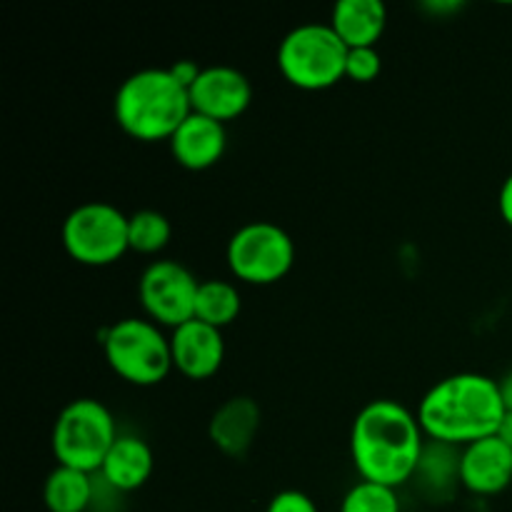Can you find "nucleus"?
<instances>
[{
  "mask_svg": "<svg viewBox=\"0 0 512 512\" xmlns=\"http://www.w3.org/2000/svg\"><path fill=\"white\" fill-rule=\"evenodd\" d=\"M115 120L143 143L170 140L193 113L190 93L170 68H145L128 75L115 93Z\"/></svg>",
  "mask_w": 512,
  "mask_h": 512,
  "instance_id": "7ed1b4c3",
  "label": "nucleus"
},
{
  "mask_svg": "<svg viewBox=\"0 0 512 512\" xmlns=\"http://www.w3.org/2000/svg\"><path fill=\"white\" fill-rule=\"evenodd\" d=\"M425 443L418 415L390 398L363 405L350 428V458L360 480L395 490L413 480Z\"/></svg>",
  "mask_w": 512,
  "mask_h": 512,
  "instance_id": "f257e3e1",
  "label": "nucleus"
},
{
  "mask_svg": "<svg viewBox=\"0 0 512 512\" xmlns=\"http://www.w3.org/2000/svg\"><path fill=\"white\" fill-rule=\"evenodd\" d=\"M60 240L75 263L90 268L113 265L130 250L128 215L113 203L90 200L70 210L60 228Z\"/></svg>",
  "mask_w": 512,
  "mask_h": 512,
  "instance_id": "0eeeda50",
  "label": "nucleus"
},
{
  "mask_svg": "<svg viewBox=\"0 0 512 512\" xmlns=\"http://www.w3.org/2000/svg\"><path fill=\"white\" fill-rule=\"evenodd\" d=\"M348 50L330 23H305L280 40L278 68L293 88L328 90L345 78Z\"/></svg>",
  "mask_w": 512,
  "mask_h": 512,
  "instance_id": "423d86ee",
  "label": "nucleus"
},
{
  "mask_svg": "<svg viewBox=\"0 0 512 512\" xmlns=\"http://www.w3.org/2000/svg\"><path fill=\"white\" fill-rule=\"evenodd\" d=\"M498 205H500V215H503V220L512 228V173L505 178L503 188H500Z\"/></svg>",
  "mask_w": 512,
  "mask_h": 512,
  "instance_id": "393cba45",
  "label": "nucleus"
},
{
  "mask_svg": "<svg viewBox=\"0 0 512 512\" xmlns=\"http://www.w3.org/2000/svg\"><path fill=\"white\" fill-rule=\"evenodd\" d=\"M398 490L388 485L358 480L340 500V512H400Z\"/></svg>",
  "mask_w": 512,
  "mask_h": 512,
  "instance_id": "412c9836",
  "label": "nucleus"
},
{
  "mask_svg": "<svg viewBox=\"0 0 512 512\" xmlns=\"http://www.w3.org/2000/svg\"><path fill=\"white\" fill-rule=\"evenodd\" d=\"M260 405L248 395H235L225 400L210 418V440L220 453L230 458H243L260 430Z\"/></svg>",
  "mask_w": 512,
  "mask_h": 512,
  "instance_id": "4468645a",
  "label": "nucleus"
},
{
  "mask_svg": "<svg viewBox=\"0 0 512 512\" xmlns=\"http://www.w3.org/2000/svg\"><path fill=\"white\" fill-rule=\"evenodd\" d=\"M465 3H458V0H443V3H438V0H430V3H425L423 8L430 10V13H438V15H445V13H455V10H463Z\"/></svg>",
  "mask_w": 512,
  "mask_h": 512,
  "instance_id": "a878e982",
  "label": "nucleus"
},
{
  "mask_svg": "<svg viewBox=\"0 0 512 512\" xmlns=\"http://www.w3.org/2000/svg\"><path fill=\"white\" fill-rule=\"evenodd\" d=\"M93 480L83 470L58 465L45 478L43 503L50 512H85L93 503Z\"/></svg>",
  "mask_w": 512,
  "mask_h": 512,
  "instance_id": "f3484780",
  "label": "nucleus"
},
{
  "mask_svg": "<svg viewBox=\"0 0 512 512\" xmlns=\"http://www.w3.org/2000/svg\"><path fill=\"white\" fill-rule=\"evenodd\" d=\"M505 413L498 380L480 373H455L423 395L415 415L428 440L465 448L498 433Z\"/></svg>",
  "mask_w": 512,
  "mask_h": 512,
  "instance_id": "f03ea898",
  "label": "nucleus"
},
{
  "mask_svg": "<svg viewBox=\"0 0 512 512\" xmlns=\"http://www.w3.org/2000/svg\"><path fill=\"white\" fill-rule=\"evenodd\" d=\"M413 480L423 485L425 493L443 495L460 483V448L428 440Z\"/></svg>",
  "mask_w": 512,
  "mask_h": 512,
  "instance_id": "a211bd4d",
  "label": "nucleus"
},
{
  "mask_svg": "<svg viewBox=\"0 0 512 512\" xmlns=\"http://www.w3.org/2000/svg\"><path fill=\"white\" fill-rule=\"evenodd\" d=\"M512 483V448L498 435L460 448V485L468 493L490 498Z\"/></svg>",
  "mask_w": 512,
  "mask_h": 512,
  "instance_id": "f8f14e48",
  "label": "nucleus"
},
{
  "mask_svg": "<svg viewBox=\"0 0 512 512\" xmlns=\"http://www.w3.org/2000/svg\"><path fill=\"white\" fill-rule=\"evenodd\" d=\"M265 512H318V505L300 490H280L278 495H273Z\"/></svg>",
  "mask_w": 512,
  "mask_h": 512,
  "instance_id": "5701e85b",
  "label": "nucleus"
},
{
  "mask_svg": "<svg viewBox=\"0 0 512 512\" xmlns=\"http://www.w3.org/2000/svg\"><path fill=\"white\" fill-rule=\"evenodd\" d=\"M173 368L188 380H208L225 360L223 330L193 318L170 333Z\"/></svg>",
  "mask_w": 512,
  "mask_h": 512,
  "instance_id": "9b49d317",
  "label": "nucleus"
},
{
  "mask_svg": "<svg viewBox=\"0 0 512 512\" xmlns=\"http://www.w3.org/2000/svg\"><path fill=\"white\" fill-rule=\"evenodd\" d=\"M150 475H153L150 445L140 435L120 433L100 468V478L118 493H133L148 483Z\"/></svg>",
  "mask_w": 512,
  "mask_h": 512,
  "instance_id": "2eb2a0df",
  "label": "nucleus"
},
{
  "mask_svg": "<svg viewBox=\"0 0 512 512\" xmlns=\"http://www.w3.org/2000/svg\"><path fill=\"white\" fill-rule=\"evenodd\" d=\"M200 280L178 260H153L138 280L140 305L160 328H180L195 318Z\"/></svg>",
  "mask_w": 512,
  "mask_h": 512,
  "instance_id": "1a4fd4ad",
  "label": "nucleus"
},
{
  "mask_svg": "<svg viewBox=\"0 0 512 512\" xmlns=\"http://www.w3.org/2000/svg\"><path fill=\"white\" fill-rule=\"evenodd\" d=\"M383 70L378 48H350L348 63H345V78L355 83H373Z\"/></svg>",
  "mask_w": 512,
  "mask_h": 512,
  "instance_id": "4be33fe9",
  "label": "nucleus"
},
{
  "mask_svg": "<svg viewBox=\"0 0 512 512\" xmlns=\"http://www.w3.org/2000/svg\"><path fill=\"white\" fill-rule=\"evenodd\" d=\"M240 310H243V300H240L238 288L233 283L218 278L200 283L198 300H195V318L223 330L225 325L238 320Z\"/></svg>",
  "mask_w": 512,
  "mask_h": 512,
  "instance_id": "6ab92c4d",
  "label": "nucleus"
},
{
  "mask_svg": "<svg viewBox=\"0 0 512 512\" xmlns=\"http://www.w3.org/2000/svg\"><path fill=\"white\" fill-rule=\"evenodd\" d=\"M230 273L248 285H273L293 270L295 243L288 230L270 220L245 223L228 240Z\"/></svg>",
  "mask_w": 512,
  "mask_h": 512,
  "instance_id": "6e6552de",
  "label": "nucleus"
},
{
  "mask_svg": "<svg viewBox=\"0 0 512 512\" xmlns=\"http://www.w3.org/2000/svg\"><path fill=\"white\" fill-rule=\"evenodd\" d=\"M498 435L500 440H503L505 445H508V448H512V413H505V418H503V423H500V428H498Z\"/></svg>",
  "mask_w": 512,
  "mask_h": 512,
  "instance_id": "bb28decb",
  "label": "nucleus"
},
{
  "mask_svg": "<svg viewBox=\"0 0 512 512\" xmlns=\"http://www.w3.org/2000/svg\"><path fill=\"white\" fill-rule=\"evenodd\" d=\"M388 25L383 0H340L330 13V28L348 48H378Z\"/></svg>",
  "mask_w": 512,
  "mask_h": 512,
  "instance_id": "dca6fc26",
  "label": "nucleus"
},
{
  "mask_svg": "<svg viewBox=\"0 0 512 512\" xmlns=\"http://www.w3.org/2000/svg\"><path fill=\"white\" fill-rule=\"evenodd\" d=\"M170 73L175 75V78L180 80V83L185 85V88H190V85L195 83V80H198V75L203 73V68H200L198 63H195V60H175L173 65H170Z\"/></svg>",
  "mask_w": 512,
  "mask_h": 512,
  "instance_id": "b1692460",
  "label": "nucleus"
},
{
  "mask_svg": "<svg viewBox=\"0 0 512 512\" xmlns=\"http://www.w3.org/2000/svg\"><path fill=\"white\" fill-rule=\"evenodd\" d=\"M498 383H500V393H503L505 408H508V413H512V370L503 380H498Z\"/></svg>",
  "mask_w": 512,
  "mask_h": 512,
  "instance_id": "cd10ccee",
  "label": "nucleus"
},
{
  "mask_svg": "<svg viewBox=\"0 0 512 512\" xmlns=\"http://www.w3.org/2000/svg\"><path fill=\"white\" fill-rule=\"evenodd\" d=\"M103 353L120 380L150 388L168 378L173 368L170 338L148 318H123L103 333Z\"/></svg>",
  "mask_w": 512,
  "mask_h": 512,
  "instance_id": "39448f33",
  "label": "nucleus"
},
{
  "mask_svg": "<svg viewBox=\"0 0 512 512\" xmlns=\"http://www.w3.org/2000/svg\"><path fill=\"white\" fill-rule=\"evenodd\" d=\"M173 238V225L160 210H138L128 215L130 250L140 255H155Z\"/></svg>",
  "mask_w": 512,
  "mask_h": 512,
  "instance_id": "aec40b11",
  "label": "nucleus"
},
{
  "mask_svg": "<svg viewBox=\"0 0 512 512\" xmlns=\"http://www.w3.org/2000/svg\"><path fill=\"white\" fill-rule=\"evenodd\" d=\"M118 435L113 413L100 400L78 398L55 418L50 448L58 465L93 475L100 473Z\"/></svg>",
  "mask_w": 512,
  "mask_h": 512,
  "instance_id": "20e7f679",
  "label": "nucleus"
},
{
  "mask_svg": "<svg viewBox=\"0 0 512 512\" xmlns=\"http://www.w3.org/2000/svg\"><path fill=\"white\" fill-rule=\"evenodd\" d=\"M188 93L193 113L213 118L218 123L240 118L253 103V85H250L248 75L230 65L203 68Z\"/></svg>",
  "mask_w": 512,
  "mask_h": 512,
  "instance_id": "9d476101",
  "label": "nucleus"
},
{
  "mask_svg": "<svg viewBox=\"0 0 512 512\" xmlns=\"http://www.w3.org/2000/svg\"><path fill=\"white\" fill-rule=\"evenodd\" d=\"M168 143L175 163L183 165L185 170H208L225 155L228 130H225V123L190 113Z\"/></svg>",
  "mask_w": 512,
  "mask_h": 512,
  "instance_id": "ddd939ff",
  "label": "nucleus"
}]
</instances>
